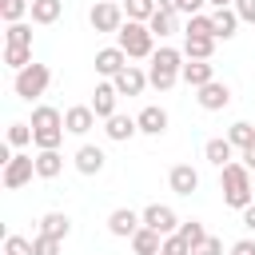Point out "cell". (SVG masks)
<instances>
[{
	"label": "cell",
	"instance_id": "6da1fadb",
	"mask_svg": "<svg viewBox=\"0 0 255 255\" xmlns=\"http://www.w3.org/2000/svg\"><path fill=\"white\" fill-rule=\"evenodd\" d=\"M251 179H255V175H251V167H247L243 159L227 163V167L219 171V191H223V203H227V207H235V211L251 207V203H255V183H251Z\"/></svg>",
	"mask_w": 255,
	"mask_h": 255
},
{
	"label": "cell",
	"instance_id": "7a4b0ae2",
	"mask_svg": "<svg viewBox=\"0 0 255 255\" xmlns=\"http://www.w3.org/2000/svg\"><path fill=\"white\" fill-rule=\"evenodd\" d=\"M32 143L36 151H60L64 143V112L52 104H36L32 108Z\"/></svg>",
	"mask_w": 255,
	"mask_h": 255
},
{
	"label": "cell",
	"instance_id": "3957f363",
	"mask_svg": "<svg viewBox=\"0 0 255 255\" xmlns=\"http://www.w3.org/2000/svg\"><path fill=\"white\" fill-rule=\"evenodd\" d=\"M183 60H187V56H183L179 48L159 44V48H155V56H151V68H147V84H151V88H159V92H171V88L179 84Z\"/></svg>",
	"mask_w": 255,
	"mask_h": 255
},
{
	"label": "cell",
	"instance_id": "277c9868",
	"mask_svg": "<svg viewBox=\"0 0 255 255\" xmlns=\"http://www.w3.org/2000/svg\"><path fill=\"white\" fill-rule=\"evenodd\" d=\"M116 44L128 52V60H151V56H155V36H151V28H147V24H135V20H128V24L116 32Z\"/></svg>",
	"mask_w": 255,
	"mask_h": 255
},
{
	"label": "cell",
	"instance_id": "5b68a950",
	"mask_svg": "<svg viewBox=\"0 0 255 255\" xmlns=\"http://www.w3.org/2000/svg\"><path fill=\"white\" fill-rule=\"evenodd\" d=\"M48 84H52V72H48V64H28L24 72H16V80H12V92L20 96V100H36V96H44L48 92Z\"/></svg>",
	"mask_w": 255,
	"mask_h": 255
},
{
	"label": "cell",
	"instance_id": "8992f818",
	"mask_svg": "<svg viewBox=\"0 0 255 255\" xmlns=\"http://www.w3.org/2000/svg\"><path fill=\"white\" fill-rule=\"evenodd\" d=\"M88 20H92V28H96V32H120V28L128 24L124 4H112V0H96V4H92V12H88Z\"/></svg>",
	"mask_w": 255,
	"mask_h": 255
},
{
	"label": "cell",
	"instance_id": "52a82bcc",
	"mask_svg": "<svg viewBox=\"0 0 255 255\" xmlns=\"http://www.w3.org/2000/svg\"><path fill=\"white\" fill-rule=\"evenodd\" d=\"M32 175H36V155H24V151H16V155L4 163V175H0V183H4L8 191H16V187H24Z\"/></svg>",
	"mask_w": 255,
	"mask_h": 255
},
{
	"label": "cell",
	"instance_id": "ba28073f",
	"mask_svg": "<svg viewBox=\"0 0 255 255\" xmlns=\"http://www.w3.org/2000/svg\"><path fill=\"white\" fill-rule=\"evenodd\" d=\"M139 215H143V227H151V231H159V235H175V231H179V215H175L167 203H147Z\"/></svg>",
	"mask_w": 255,
	"mask_h": 255
},
{
	"label": "cell",
	"instance_id": "9c48e42d",
	"mask_svg": "<svg viewBox=\"0 0 255 255\" xmlns=\"http://www.w3.org/2000/svg\"><path fill=\"white\" fill-rule=\"evenodd\" d=\"M139 227H143V215L131 211V207H116V211L108 215V231H112L116 239H131Z\"/></svg>",
	"mask_w": 255,
	"mask_h": 255
},
{
	"label": "cell",
	"instance_id": "30bf717a",
	"mask_svg": "<svg viewBox=\"0 0 255 255\" xmlns=\"http://www.w3.org/2000/svg\"><path fill=\"white\" fill-rule=\"evenodd\" d=\"M124 68H128V52H124L120 44H112V48H100V52H96V72H100L104 80H116Z\"/></svg>",
	"mask_w": 255,
	"mask_h": 255
},
{
	"label": "cell",
	"instance_id": "8fae6325",
	"mask_svg": "<svg viewBox=\"0 0 255 255\" xmlns=\"http://www.w3.org/2000/svg\"><path fill=\"white\" fill-rule=\"evenodd\" d=\"M92 128H96L92 104H72V108L64 112V131H68V135H88Z\"/></svg>",
	"mask_w": 255,
	"mask_h": 255
},
{
	"label": "cell",
	"instance_id": "7c38bea8",
	"mask_svg": "<svg viewBox=\"0 0 255 255\" xmlns=\"http://www.w3.org/2000/svg\"><path fill=\"white\" fill-rule=\"evenodd\" d=\"M195 100H199V108H203V112H223V108L231 104V88H227L223 80H211V84H203V88H199V96H195Z\"/></svg>",
	"mask_w": 255,
	"mask_h": 255
},
{
	"label": "cell",
	"instance_id": "4fadbf2b",
	"mask_svg": "<svg viewBox=\"0 0 255 255\" xmlns=\"http://www.w3.org/2000/svg\"><path fill=\"white\" fill-rule=\"evenodd\" d=\"M116 100H120V92H116L112 80L96 84V92H92V112H96V120H112V116H116Z\"/></svg>",
	"mask_w": 255,
	"mask_h": 255
},
{
	"label": "cell",
	"instance_id": "5bb4252c",
	"mask_svg": "<svg viewBox=\"0 0 255 255\" xmlns=\"http://www.w3.org/2000/svg\"><path fill=\"white\" fill-rule=\"evenodd\" d=\"M104 163H108L104 147H96V143H80V147H76V171H80V175H100Z\"/></svg>",
	"mask_w": 255,
	"mask_h": 255
},
{
	"label": "cell",
	"instance_id": "9a60e30c",
	"mask_svg": "<svg viewBox=\"0 0 255 255\" xmlns=\"http://www.w3.org/2000/svg\"><path fill=\"white\" fill-rule=\"evenodd\" d=\"M167 187H171L175 195H191V191H199V171H195L191 163H175V167L167 171Z\"/></svg>",
	"mask_w": 255,
	"mask_h": 255
},
{
	"label": "cell",
	"instance_id": "2e32d148",
	"mask_svg": "<svg viewBox=\"0 0 255 255\" xmlns=\"http://www.w3.org/2000/svg\"><path fill=\"white\" fill-rule=\"evenodd\" d=\"M179 80H183L187 88H195V92H199L203 84H211V80H215V64H211V60H187V64H183V72H179Z\"/></svg>",
	"mask_w": 255,
	"mask_h": 255
},
{
	"label": "cell",
	"instance_id": "e0dca14e",
	"mask_svg": "<svg viewBox=\"0 0 255 255\" xmlns=\"http://www.w3.org/2000/svg\"><path fill=\"white\" fill-rule=\"evenodd\" d=\"M203 159L211 163V167H227V163H235V147H231V139L227 135H215V139H207L203 143Z\"/></svg>",
	"mask_w": 255,
	"mask_h": 255
},
{
	"label": "cell",
	"instance_id": "ac0fdd59",
	"mask_svg": "<svg viewBox=\"0 0 255 255\" xmlns=\"http://www.w3.org/2000/svg\"><path fill=\"white\" fill-rule=\"evenodd\" d=\"M112 84H116V92H120V96H139V92L147 88V72H143V68H135V64H128Z\"/></svg>",
	"mask_w": 255,
	"mask_h": 255
},
{
	"label": "cell",
	"instance_id": "d6986e66",
	"mask_svg": "<svg viewBox=\"0 0 255 255\" xmlns=\"http://www.w3.org/2000/svg\"><path fill=\"white\" fill-rule=\"evenodd\" d=\"M135 124H139V135H163V131H167V112H163L159 104H147V108L135 116Z\"/></svg>",
	"mask_w": 255,
	"mask_h": 255
},
{
	"label": "cell",
	"instance_id": "ffe728a7",
	"mask_svg": "<svg viewBox=\"0 0 255 255\" xmlns=\"http://www.w3.org/2000/svg\"><path fill=\"white\" fill-rule=\"evenodd\" d=\"M40 235H52V239H68L72 235V219L64 215V211H44L40 215Z\"/></svg>",
	"mask_w": 255,
	"mask_h": 255
},
{
	"label": "cell",
	"instance_id": "44dd1931",
	"mask_svg": "<svg viewBox=\"0 0 255 255\" xmlns=\"http://www.w3.org/2000/svg\"><path fill=\"white\" fill-rule=\"evenodd\" d=\"M163 239H167V235H159V231H151V227H139V231L131 235V251H135V255H159V251H163Z\"/></svg>",
	"mask_w": 255,
	"mask_h": 255
},
{
	"label": "cell",
	"instance_id": "7402d4cb",
	"mask_svg": "<svg viewBox=\"0 0 255 255\" xmlns=\"http://www.w3.org/2000/svg\"><path fill=\"white\" fill-rule=\"evenodd\" d=\"M104 124H108V128H104V131H108V139H116V143H124V139H131V135H139V124H135L131 116H120V112H116V116H112V120H104Z\"/></svg>",
	"mask_w": 255,
	"mask_h": 255
},
{
	"label": "cell",
	"instance_id": "603a6c76",
	"mask_svg": "<svg viewBox=\"0 0 255 255\" xmlns=\"http://www.w3.org/2000/svg\"><path fill=\"white\" fill-rule=\"evenodd\" d=\"M28 16H32V24H44L48 28V24H56L64 16V0H32V12Z\"/></svg>",
	"mask_w": 255,
	"mask_h": 255
},
{
	"label": "cell",
	"instance_id": "cb8c5ba5",
	"mask_svg": "<svg viewBox=\"0 0 255 255\" xmlns=\"http://www.w3.org/2000/svg\"><path fill=\"white\" fill-rule=\"evenodd\" d=\"M211 24H215V40H231L235 28H239V16H235V8H215Z\"/></svg>",
	"mask_w": 255,
	"mask_h": 255
},
{
	"label": "cell",
	"instance_id": "d4e9b609",
	"mask_svg": "<svg viewBox=\"0 0 255 255\" xmlns=\"http://www.w3.org/2000/svg\"><path fill=\"white\" fill-rule=\"evenodd\" d=\"M183 56L187 60H211L215 56V40L211 36H183Z\"/></svg>",
	"mask_w": 255,
	"mask_h": 255
},
{
	"label": "cell",
	"instance_id": "484cf974",
	"mask_svg": "<svg viewBox=\"0 0 255 255\" xmlns=\"http://www.w3.org/2000/svg\"><path fill=\"white\" fill-rule=\"evenodd\" d=\"M64 171V155L60 151H36V175L40 179H56Z\"/></svg>",
	"mask_w": 255,
	"mask_h": 255
},
{
	"label": "cell",
	"instance_id": "4316f807",
	"mask_svg": "<svg viewBox=\"0 0 255 255\" xmlns=\"http://www.w3.org/2000/svg\"><path fill=\"white\" fill-rule=\"evenodd\" d=\"M155 12H159V4H155V0H124V16H128V20H135V24H147Z\"/></svg>",
	"mask_w": 255,
	"mask_h": 255
},
{
	"label": "cell",
	"instance_id": "83f0119b",
	"mask_svg": "<svg viewBox=\"0 0 255 255\" xmlns=\"http://www.w3.org/2000/svg\"><path fill=\"white\" fill-rule=\"evenodd\" d=\"M227 139H231V147H239V151H247V147L255 143V124H247V120H239V124H231V128H227Z\"/></svg>",
	"mask_w": 255,
	"mask_h": 255
},
{
	"label": "cell",
	"instance_id": "f1b7e54d",
	"mask_svg": "<svg viewBox=\"0 0 255 255\" xmlns=\"http://www.w3.org/2000/svg\"><path fill=\"white\" fill-rule=\"evenodd\" d=\"M175 235H179V239H183V243H187V247H191V251H195V247H199V243H203V239H207V227H203V223H199V219H183V223H179V231H175Z\"/></svg>",
	"mask_w": 255,
	"mask_h": 255
},
{
	"label": "cell",
	"instance_id": "f546056e",
	"mask_svg": "<svg viewBox=\"0 0 255 255\" xmlns=\"http://www.w3.org/2000/svg\"><path fill=\"white\" fill-rule=\"evenodd\" d=\"M4 64L12 68V72H24L28 64H36L32 60V48H16V44H4Z\"/></svg>",
	"mask_w": 255,
	"mask_h": 255
},
{
	"label": "cell",
	"instance_id": "4dcf8cb0",
	"mask_svg": "<svg viewBox=\"0 0 255 255\" xmlns=\"http://www.w3.org/2000/svg\"><path fill=\"white\" fill-rule=\"evenodd\" d=\"M147 28H151V36H159V40H163V36H171L179 24H175V12H163V8H159V12L147 20Z\"/></svg>",
	"mask_w": 255,
	"mask_h": 255
},
{
	"label": "cell",
	"instance_id": "1f68e13d",
	"mask_svg": "<svg viewBox=\"0 0 255 255\" xmlns=\"http://www.w3.org/2000/svg\"><path fill=\"white\" fill-rule=\"evenodd\" d=\"M28 12H32L28 0H0V16H4V24H20Z\"/></svg>",
	"mask_w": 255,
	"mask_h": 255
},
{
	"label": "cell",
	"instance_id": "d6a6232c",
	"mask_svg": "<svg viewBox=\"0 0 255 255\" xmlns=\"http://www.w3.org/2000/svg\"><path fill=\"white\" fill-rule=\"evenodd\" d=\"M183 36H211V40H215V24H211V16H207V12H199V16H187V28H183Z\"/></svg>",
	"mask_w": 255,
	"mask_h": 255
},
{
	"label": "cell",
	"instance_id": "836d02e7",
	"mask_svg": "<svg viewBox=\"0 0 255 255\" xmlns=\"http://www.w3.org/2000/svg\"><path fill=\"white\" fill-rule=\"evenodd\" d=\"M4 44H16V48H32V24H8V32H4Z\"/></svg>",
	"mask_w": 255,
	"mask_h": 255
},
{
	"label": "cell",
	"instance_id": "e575fe53",
	"mask_svg": "<svg viewBox=\"0 0 255 255\" xmlns=\"http://www.w3.org/2000/svg\"><path fill=\"white\" fill-rule=\"evenodd\" d=\"M8 143H12V147H28V143H32V124H20V120L8 124Z\"/></svg>",
	"mask_w": 255,
	"mask_h": 255
},
{
	"label": "cell",
	"instance_id": "d590c367",
	"mask_svg": "<svg viewBox=\"0 0 255 255\" xmlns=\"http://www.w3.org/2000/svg\"><path fill=\"white\" fill-rule=\"evenodd\" d=\"M32 251L36 255H60V239H52V235H32Z\"/></svg>",
	"mask_w": 255,
	"mask_h": 255
},
{
	"label": "cell",
	"instance_id": "8d00e7d4",
	"mask_svg": "<svg viewBox=\"0 0 255 255\" xmlns=\"http://www.w3.org/2000/svg\"><path fill=\"white\" fill-rule=\"evenodd\" d=\"M4 255H36V251H32V239L8 235V239H4Z\"/></svg>",
	"mask_w": 255,
	"mask_h": 255
},
{
	"label": "cell",
	"instance_id": "74e56055",
	"mask_svg": "<svg viewBox=\"0 0 255 255\" xmlns=\"http://www.w3.org/2000/svg\"><path fill=\"white\" fill-rule=\"evenodd\" d=\"M231 8H235V16H239V24H255V0H235Z\"/></svg>",
	"mask_w": 255,
	"mask_h": 255
},
{
	"label": "cell",
	"instance_id": "f35d334b",
	"mask_svg": "<svg viewBox=\"0 0 255 255\" xmlns=\"http://www.w3.org/2000/svg\"><path fill=\"white\" fill-rule=\"evenodd\" d=\"M159 255H191V247H187V243H183L179 235H167V239H163V251H159Z\"/></svg>",
	"mask_w": 255,
	"mask_h": 255
},
{
	"label": "cell",
	"instance_id": "ab89813d",
	"mask_svg": "<svg viewBox=\"0 0 255 255\" xmlns=\"http://www.w3.org/2000/svg\"><path fill=\"white\" fill-rule=\"evenodd\" d=\"M191 255H223V243H219L215 235H207V239H203V243H199Z\"/></svg>",
	"mask_w": 255,
	"mask_h": 255
},
{
	"label": "cell",
	"instance_id": "60d3db41",
	"mask_svg": "<svg viewBox=\"0 0 255 255\" xmlns=\"http://www.w3.org/2000/svg\"><path fill=\"white\" fill-rule=\"evenodd\" d=\"M231 255H255V239H235L231 243Z\"/></svg>",
	"mask_w": 255,
	"mask_h": 255
},
{
	"label": "cell",
	"instance_id": "b9f144b4",
	"mask_svg": "<svg viewBox=\"0 0 255 255\" xmlns=\"http://www.w3.org/2000/svg\"><path fill=\"white\" fill-rule=\"evenodd\" d=\"M203 4H207V0H179V12H187V16H199V12H203Z\"/></svg>",
	"mask_w": 255,
	"mask_h": 255
},
{
	"label": "cell",
	"instance_id": "7bdbcfd3",
	"mask_svg": "<svg viewBox=\"0 0 255 255\" xmlns=\"http://www.w3.org/2000/svg\"><path fill=\"white\" fill-rule=\"evenodd\" d=\"M239 159H243V163H247V167H251V175H255V143H251V147H247V151H239Z\"/></svg>",
	"mask_w": 255,
	"mask_h": 255
},
{
	"label": "cell",
	"instance_id": "ee69618b",
	"mask_svg": "<svg viewBox=\"0 0 255 255\" xmlns=\"http://www.w3.org/2000/svg\"><path fill=\"white\" fill-rule=\"evenodd\" d=\"M243 227H247V231H255V203H251V207H243Z\"/></svg>",
	"mask_w": 255,
	"mask_h": 255
},
{
	"label": "cell",
	"instance_id": "f6af8a7d",
	"mask_svg": "<svg viewBox=\"0 0 255 255\" xmlns=\"http://www.w3.org/2000/svg\"><path fill=\"white\" fill-rule=\"evenodd\" d=\"M155 4H159L163 12H179V0H155Z\"/></svg>",
	"mask_w": 255,
	"mask_h": 255
},
{
	"label": "cell",
	"instance_id": "bcb514c9",
	"mask_svg": "<svg viewBox=\"0 0 255 255\" xmlns=\"http://www.w3.org/2000/svg\"><path fill=\"white\" fill-rule=\"evenodd\" d=\"M207 4H211V8H231L235 0H207Z\"/></svg>",
	"mask_w": 255,
	"mask_h": 255
},
{
	"label": "cell",
	"instance_id": "7dc6e473",
	"mask_svg": "<svg viewBox=\"0 0 255 255\" xmlns=\"http://www.w3.org/2000/svg\"><path fill=\"white\" fill-rule=\"evenodd\" d=\"M112 4H124V0H112Z\"/></svg>",
	"mask_w": 255,
	"mask_h": 255
},
{
	"label": "cell",
	"instance_id": "c3c4849f",
	"mask_svg": "<svg viewBox=\"0 0 255 255\" xmlns=\"http://www.w3.org/2000/svg\"><path fill=\"white\" fill-rule=\"evenodd\" d=\"M251 183H255V179H251Z\"/></svg>",
	"mask_w": 255,
	"mask_h": 255
}]
</instances>
